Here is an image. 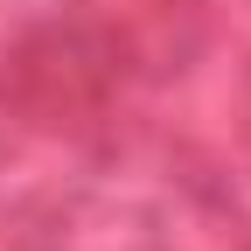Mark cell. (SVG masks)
I'll return each mask as SVG.
<instances>
[]
</instances>
